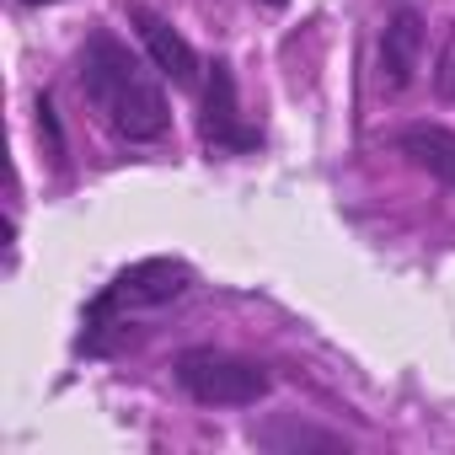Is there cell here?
Masks as SVG:
<instances>
[{
	"label": "cell",
	"mask_w": 455,
	"mask_h": 455,
	"mask_svg": "<svg viewBox=\"0 0 455 455\" xmlns=\"http://www.w3.org/2000/svg\"><path fill=\"white\" fill-rule=\"evenodd\" d=\"M76 81H81V97L86 108L102 118V129H113L118 140L129 145H150L172 129V108H166V92L161 81L145 70L140 54H129V44H118L108 28H97L81 49V65H76Z\"/></svg>",
	"instance_id": "obj_1"
},
{
	"label": "cell",
	"mask_w": 455,
	"mask_h": 455,
	"mask_svg": "<svg viewBox=\"0 0 455 455\" xmlns=\"http://www.w3.org/2000/svg\"><path fill=\"white\" fill-rule=\"evenodd\" d=\"M188 263L177 258H145L134 268H124L92 306H86V332H81V354H113L124 338V316L134 306H166L188 290Z\"/></svg>",
	"instance_id": "obj_2"
},
{
	"label": "cell",
	"mask_w": 455,
	"mask_h": 455,
	"mask_svg": "<svg viewBox=\"0 0 455 455\" xmlns=\"http://www.w3.org/2000/svg\"><path fill=\"white\" fill-rule=\"evenodd\" d=\"M172 375L198 407H258L274 391V375L258 359L225 354V348H182Z\"/></svg>",
	"instance_id": "obj_3"
},
{
	"label": "cell",
	"mask_w": 455,
	"mask_h": 455,
	"mask_svg": "<svg viewBox=\"0 0 455 455\" xmlns=\"http://www.w3.org/2000/svg\"><path fill=\"white\" fill-rule=\"evenodd\" d=\"M198 129H204V145H209V150H225V156H242V150H258V145H263V134L242 118L236 76H231V65H225V60L209 65V81H204V118H198Z\"/></svg>",
	"instance_id": "obj_4"
},
{
	"label": "cell",
	"mask_w": 455,
	"mask_h": 455,
	"mask_svg": "<svg viewBox=\"0 0 455 455\" xmlns=\"http://www.w3.org/2000/svg\"><path fill=\"white\" fill-rule=\"evenodd\" d=\"M129 22H134V33H140V44H145V54H150V65L172 81V86H182V92H193L198 86V54H193V44L166 22V17H156L150 6H129Z\"/></svg>",
	"instance_id": "obj_5"
},
{
	"label": "cell",
	"mask_w": 455,
	"mask_h": 455,
	"mask_svg": "<svg viewBox=\"0 0 455 455\" xmlns=\"http://www.w3.org/2000/svg\"><path fill=\"white\" fill-rule=\"evenodd\" d=\"M423 44H428L423 17H418L412 6H402V12L386 22V33H380V86H391V92L412 86V76H418V65H423Z\"/></svg>",
	"instance_id": "obj_6"
},
{
	"label": "cell",
	"mask_w": 455,
	"mask_h": 455,
	"mask_svg": "<svg viewBox=\"0 0 455 455\" xmlns=\"http://www.w3.org/2000/svg\"><path fill=\"white\" fill-rule=\"evenodd\" d=\"M396 150H402L418 172H428L434 182L455 188V129H444V124H407V129L396 134Z\"/></svg>",
	"instance_id": "obj_7"
},
{
	"label": "cell",
	"mask_w": 455,
	"mask_h": 455,
	"mask_svg": "<svg viewBox=\"0 0 455 455\" xmlns=\"http://www.w3.org/2000/svg\"><path fill=\"white\" fill-rule=\"evenodd\" d=\"M258 444H268V450H348L343 434H322V428H306V423H263Z\"/></svg>",
	"instance_id": "obj_8"
},
{
	"label": "cell",
	"mask_w": 455,
	"mask_h": 455,
	"mask_svg": "<svg viewBox=\"0 0 455 455\" xmlns=\"http://www.w3.org/2000/svg\"><path fill=\"white\" fill-rule=\"evenodd\" d=\"M22 6H54V0H22Z\"/></svg>",
	"instance_id": "obj_9"
}]
</instances>
